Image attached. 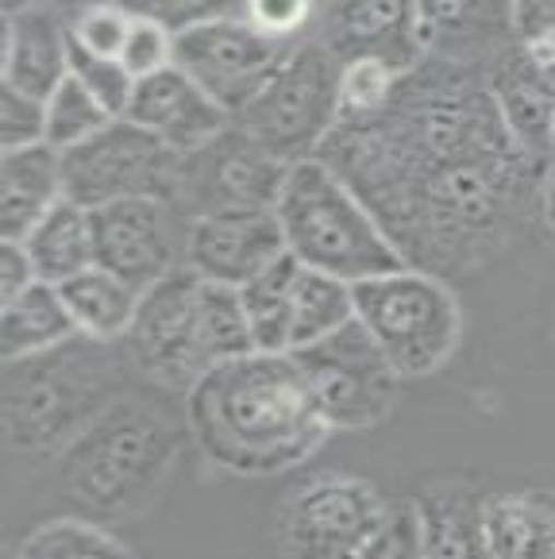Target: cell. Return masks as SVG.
Listing matches in <instances>:
<instances>
[{
    "mask_svg": "<svg viewBox=\"0 0 555 559\" xmlns=\"http://www.w3.org/2000/svg\"><path fill=\"white\" fill-rule=\"evenodd\" d=\"M286 255V236L274 205H221L186 221L181 263L209 282L244 286Z\"/></svg>",
    "mask_w": 555,
    "mask_h": 559,
    "instance_id": "13",
    "label": "cell"
},
{
    "mask_svg": "<svg viewBox=\"0 0 555 559\" xmlns=\"http://www.w3.org/2000/svg\"><path fill=\"white\" fill-rule=\"evenodd\" d=\"M320 12V0H239V16L255 32L282 43L309 39V27Z\"/></svg>",
    "mask_w": 555,
    "mask_h": 559,
    "instance_id": "35",
    "label": "cell"
},
{
    "mask_svg": "<svg viewBox=\"0 0 555 559\" xmlns=\"http://www.w3.org/2000/svg\"><path fill=\"white\" fill-rule=\"evenodd\" d=\"M352 317H355L352 282L302 266V274H297V294H294V352L332 336V332L343 329Z\"/></svg>",
    "mask_w": 555,
    "mask_h": 559,
    "instance_id": "28",
    "label": "cell"
},
{
    "mask_svg": "<svg viewBox=\"0 0 555 559\" xmlns=\"http://www.w3.org/2000/svg\"><path fill=\"white\" fill-rule=\"evenodd\" d=\"M294 163L270 155L262 143L232 120L224 135H216L209 147L186 155V174H181V198L197 201L193 213L221 205H274L286 170Z\"/></svg>",
    "mask_w": 555,
    "mask_h": 559,
    "instance_id": "15",
    "label": "cell"
},
{
    "mask_svg": "<svg viewBox=\"0 0 555 559\" xmlns=\"http://www.w3.org/2000/svg\"><path fill=\"white\" fill-rule=\"evenodd\" d=\"M513 43L555 62V0H513Z\"/></svg>",
    "mask_w": 555,
    "mask_h": 559,
    "instance_id": "38",
    "label": "cell"
},
{
    "mask_svg": "<svg viewBox=\"0 0 555 559\" xmlns=\"http://www.w3.org/2000/svg\"><path fill=\"white\" fill-rule=\"evenodd\" d=\"M204 278L186 263L163 282L143 289L139 313L128 332V352L139 374L166 390H189L204 370L216 367L209 329H204Z\"/></svg>",
    "mask_w": 555,
    "mask_h": 559,
    "instance_id": "11",
    "label": "cell"
},
{
    "mask_svg": "<svg viewBox=\"0 0 555 559\" xmlns=\"http://www.w3.org/2000/svg\"><path fill=\"white\" fill-rule=\"evenodd\" d=\"M320 39L340 62L382 58L401 74H413L425 62L416 0H332Z\"/></svg>",
    "mask_w": 555,
    "mask_h": 559,
    "instance_id": "17",
    "label": "cell"
},
{
    "mask_svg": "<svg viewBox=\"0 0 555 559\" xmlns=\"http://www.w3.org/2000/svg\"><path fill=\"white\" fill-rule=\"evenodd\" d=\"M131 32V12L120 0H93L70 12V35L78 50H90L101 58H120Z\"/></svg>",
    "mask_w": 555,
    "mask_h": 559,
    "instance_id": "32",
    "label": "cell"
},
{
    "mask_svg": "<svg viewBox=\"0 0 555 559\" xmlns=\"http://www.w3.org/2000/svg\"><path fill=\"white\" fill-rule=\"evenodd\" d=\"M66 198L85 209L113 205L128 198H181V174L186 155L166 147L147 128L131 123L128 116H116L78 147L62 151Z\"/></svg>",
    "mask_w": 555,
    "mask_h": 559,
    "instance_id": "9",
    "label": "cell"
},
{
    "mask_svg": "<svg viewBox=\"0 0 555 559\" xmlns=\"http://www.w3.org/2000/svg\"><path fill=\"white\" fill-rule=\"evenodd\" d=\"M108 347L78 336L55 352L9 362L4 425L12 448L27 455L66 452L113 405L120 379Z\"/></svg>",
    "mask_w": 555,
    "mask_h": 559,
    "instance_id": "4",
    "label": "cell"
},
{
    "mask_svg": "<svg viewBox=\"0 0 555 559\" xmlns=\"http://www.w3.org/2000/svg\"><path fill=\"white\" fill-rule=\"evenodd\" d=\"M317 158L375 209L421 271L491 255L540 163L506 132L486 70L440 58H425L382 112L343 116Z\"/></svg>",
    "mask_w": 555,
    "mask_h": 559,
    "instance_id": "1",
    "label": "cell"
},
{
    "mask_svg": "<svg viewBox=\"0 0 555 559\" xmlns=\"http://www.w3.org/2000/svg\"><path fill=\"white\" fill-rule=\"evenodd\" d=\"M35 282H43V278H39V271H35L32 255H27V247L20 243V239H4V251H0V305L16 301Z\"/></svg>",
    "mask_w": 555,
    "mask_h": 559,
    "instance_id": "39",
    "label": "cell"
},
{
    "mask_svg": "<svg viewBox=\"0 0 555 559\" xmlns=\"http://www.w3.org/2000/svg\"><path fill=\"white\" fill-rule=\"evenodd\" d=\"M58 289H62L66 305H70V317H74L82 336L101 340V344L128 340L131 321L139 313V301H143V289L135 282L93 263L90 271L58 282Z\"/></svg>",
    "mask_w": 555,
    "mask_h": 559,
    "instance_id": "22",
    "label": "cell"
},
{
    "mask_svg": "<svg viewBox=\"0 0 555 559\" xmlns=\"http://www.w3.org/2000/svg\"><path fill=\"white\" fill-rule=\"evenodd\" d=\"M74 317L55 282H35L16 301H4V362L32 359V355L55 352V347L78 340Z\"/></svg>",
    "mask_w": 555,
    "mask_h": 559,
    "instance_id": "25",
    "label": "cell"
},
{
    "mask_svg": "<svg viewBox=\"0 0 555 559\" xmlns=\"http://www.w3.org/2000/svg\"><path fill=\"white\" fill-rule=\"evenodd\" d=\"M236 123L286 163L312 158L340 123V58L324 39H302Z\"/></svg>",
    "mask_w": 555,
    "mask_h": 559,
    "instance_id": "8",
    "label": "cell"
},
{
    "mask_svg": "<svg viewBox=\"0 0 555 559\" xmlns=\"http://www.w3.org/2000/svg\"><path fill=\"white\" fill-rule=\"evenodd\" d=\"M197 452L232 475L302 467L332 437L294 352H247L209 367L186 390Z\"/></svg>",
    "mask_w": 555,
    "mask_h": 559,
    "instance_id": "2",
    "label": "cell"
},
{
    "mask_svg": "<svg viewBox=\"0 0 555 559\" xmlns=\"http://www.w3.org/2000/svg\"><path fill=\"white\" fill-rule=\"evenodd\" d=\"M297 274L302 263L294 255H282L255 274L251 282L239 286L244 297L247 321H251V336L259 352H294V294H297Z\"/></svg>",
    "mask_w": 555,
    "mask_h": 559,
    "instance_id": "26",
    "label": "cell"
},
{
    "mask_svg": "<svg viewBox=\"0 0 555 559\" xmlns=\"http://www.w3.org/2000/svg\"><path fill=\"white\" fill-rule=\"evenodd\" d=\"M294 47L297 43H282L255 32L239 12H232V16H213L193 27H181L174 67L186 70L236 120L259 97L262 85L282 70Z\"/></svg>",
    "mask_w": 555,
    "mask_h": 559,
    "instance_id": "12",
    "label": "cell"
},
{
    "mask_svg": "<svg viewBox=\"0 0 555 559\" xmlns=\"http://www.w3.org/2000/svg\"><path fill=\"white\" fill-rule=\"evenodd\" d=\"M0 143H4V151L47 143V100L4 85V97H0Z\"/></svg>",
    "mask_w": 555,
    "mask_h": 559,
    "instance_id": "36",
    "label": "cell"
},
{
    "mask_svg": "<svg viewBox=\"0 0 555 559\" xmlns=\"http://www.w3.org/2000/svg\"><path fill=\"white\" fill-rule=\"evenodd\" d=\"M20 243L27 247L35 271L43 282H66L74 274L90 271L97 263V247H93V213L78 201L62 198Z\"/></svg>",
    "mask_w": 555,
    "mask_h": 559,
    "instance_id": "24",
    "label": "cell"
},
{
    "mask_svg": "<svg viewBox=\"0 0 555 559\" xmlns=\"http://www.w3.org/2000/svg\"><path fill=\"white\" fill-rule=\"evenodd\" d=\"M70 74L105 105L108 116H128L131 93H135V74L123 67L120 58H101V55H90V50L74 47V55H70Z\"/></svg>",
    "mask_w": 555,
    "mask_h": 559,
    "instance_id": "33",
    "label": "cell"
},
{
    "mask_svg": "<svg viewBox=\"0 0 555 559\" xmlns=\"http://www.w3.org/2000/svg\"><path fill=\"white\" fill-rule=\"evenodd\" d=\"M70 12L50 0L4 12V43H0V82L9 90L47 100L70 78Z\"/></svg>",
    "mask_w": 555,
    "mask_h": 559,
    "instance_id": "19",
    "label": "cell"
},
{
    "mask_svg": "<svg viewBox=\"0 0 555 559\" xmlns=\"http://www.w3.org/2000/svg\"><path fill=\"white\" fill-rule=\"evenodd\" d=\"M482 556H555L547 493H498L482 502Z\"/></svg>",
    "mask_w": 555,
    "mask_h": 559,
    "instance_id": "23",
    "label": "cell"
},
{
    "mask_svg": "<svg viewBox=\"0 0 555 559\" xmlns=\"http://www.w3.org/2000/svg\"><path fill=\"white\" fill-rule=\"evenodd\" d=\"M274 213L282 221L286 251L309 271L359 286L409 266L375 209L317 155L286 170Z\"/></svg>",
    "mask_w": 555,
    "mask_h": 559,
    "instance_id": "3",
    "label": "cell"
},
{
    "mask_svg": "<svg viewBox=\"0 0 555 559\" xmlns=\"http://www.w3.org/2000/svg\"><path fill=\"white\" fill-rule=\"evenodd\" d=\"M540 213H544L547 231L555 236V155L547 158L544 178H540Z\"/></svg>",
    "mask_w": 555,
    "mask_h": 559,
    "instance_id": "40",
    "label": "cell"
},
{
    "mask_svg": "<svg viewBox=\"0 0 555 559\" xmlns=\"http://www.w3.org/2000/svg\"><path fill=\"white\" fill-rule=\"evenodd\" d=\"M108 120H116V116H108L105 105H101L74 74L66 78L47 97V143L58 151H70V147H78V143H85L90 135H97Z\"/></svg>",
    "mask_w": 555,
    "mask_h": 559,
    "instance_id": "30",
    "label": "cell"
},
{
    "mask_svg": "<svg viewBox=\"0 0 555 559\" xmlns=\"http://www.w3.org/2000/svg\"><path fill=\"white\" fill-rule=\"evenodd\" d=\"M174 55H178V32L170 24H163L155 16H131V32L120 50V62L135 74V82L174 67Z\"/></svg>",
    "mask_w": 555,
    "mask_h": 559,
    "instance_id": "34",
    "label": "cell"
},
{
    "mask_svg": "<svg viewBox=\"0 0 555 559\" xmlns=\"http://www.w3.org/2000/svg\"><path fill=\"white\" fill-rule=\"evenodd\" d=\"M486 93L524 155H555V62L509 43L486 67Z\"/></svg>",
    "mask_w": 555,
    "mask_h": 559,
    "instance_id": "16",
    "label": "cell"
},
{
    "mask_svg": "<svg viewBox=\"0 0 555 559\" xmlns=\"http://www.w3.org/2000/svg\"><path fill=\"white\" fill-rule=\"evenodd\" d=\"M128 120L147 128L178 155H193V151L209 147L216 135L232 128L228 108L216 105L181 67H166L151 78H139L128 105Z\"/></svg>",
    "mask_w": 555,
    "mask_h": 559,
    "instance_id": "18",
    "label": "cell"
},
{
    "mask_svg": "<svg viewBox=\"0 0 555 559\" xmlns=\"http://www.w3.org/2000/svg\"><path fill=\"white\" fill-rule=\"evenodd\" d=\"M425 58L486 70L513 43V0H416Z\"/></svg>",
    "mask_w": 555,
    "mask_h": 559,
    "instance_id": "20",
    "label": "cell"
},
{
    "mask_svg": "<svg viewBox=\"0 0 555 559\" xmlns=\"http://www.w3.org/2000/svg\"><path fill=\"white\" fill-rule=\"evenodd\" d=\"M278 548L290 556H390L405 551L382 493L355 475H312L278 513Z\"/></svg>",
    "mask_w": 555,
    "mask_h": 559,
    "instance_id": "7",
    "label": "cell"
},
{
    "mask_svg": "<svg viewBox=\"0 0 555 559\" xmlns=\"http://www.w3.org/2000/svg\"><path fill=\"white\" fill-rule=\"evenodd\" d=\"M405 78L409 74L393 70L382 58H347V62H340V120L343 116L382 112L398 97Z\"/></svg>",
    "mask_w": 555,
    "mask_h": 559,
    "instance_id": "31",
    "label": "cell"
},
{
    "mask_svg": "<svg viewBox=\"0 0 555 559\" xmlns=\"http://www.w3.org/2000/svg\"><path fill=\"white\" fill-rule=\"evenodd\" d=\"M50 4H58V9H62V4H70V12H74V9H82V4H93V0H50Z\"/></svg>",
    "mask_w": 555,
    "mask_h": 559,
    "instance_id": "42",
    "label": "cell"
},
{
    "mask_svg": "<svg viewBox=\"0 0 555 559\" xmlns=\"http://www.w3.org/2000/svg\"><path fill=\"white\" fill-rule=\"evenodd\" d=\"M294 355L309 374L320 417L328 420L332 432H359L390 417L401 374L390 367L386 352L375 344L359 317H352L343 329L317 344L297 347Z\"/></svg>",
    "mask_w": 555,
    "mask_h": 559,
    "instance_id": "10",
    "label": "cell"
},
{
    "mask_svg": "<svg viewBox=\"0 0 555 559\" xmlns=\"http://www.w3.org/2000/svg\"><path fill=\"white\" fill-rule=\"evenodd\" d=\"M27 4H39V0H4V12H16V9H27Z\"/></svg>",
    "mask_w": 555,
    "mask_h": 559,
    "instance_id": "41",
    "label": "cell"
},
{
    "mask_svg": "<svg viewBox=\"0 0 555 559\" xmlns=\"http://www.w3.org/2000/svg\"><path fill=\"white\" fill-rule=\"evenodd\" d=\"M421 556H482V502L471 493H428L413 506Z\"/></svg>",
    "mask_w": 555,
    "mask_h": 559,
    "instance_id": "27",
    "label": "cell"
},
{
    "mask_svg": "<svg viewBox=\"0 0 555 559\" xmlns=\"http://www.w3.org/2000/svg\"><path fill=\"white\" fill-rule=\"evenodd\" d=\"M178 432L143 402H113L62 455L66 490L101 518H131L155 502Z\"/></svg>",
    "mask_w": 555,
    "mask_h": 559,
    "instance_id": "5",
    "label": "cell"
},
{
    "mask_svg": "<svg viewBox=\"0 0 555 559\" xmlns=\"http://www.w3.org/2000/svg\"><path fill=\"white\" fill-rule=\"evenodd\" d=\"M66 198L62 151L50 143L4 151L0 166V213H4V239H24L58 201Z\"/></svg>",
    "mask_w": 555,
    "mask_h": 559,
    "instance_id": "21",
    "label": "cell"
},
{
    "mask_svg": "<svg viewBox=\"0 0 555 559\" xmlns=\"http://www.w3.org/2000/svg\"><path fill=\"white\" fill-rule=\"evenodd\" d=\"M128 544L113 528L97 525L90 518H55L35 525L16 544L20 559H113L128 556Z\"/></svg>",
    "mask_w": 555,
    "mask_h": 559,
    "instance_id": "29",
    "label": "cell"
},
{
    "mask_svg": "<svg viewBox=\"0 0 555 559\" xmlns=\"http://www.w3.org/2000/svg\"><path fill=\"white\" fill-rule=\"evenodd\" d=\"M355 317L367 324L401 382L428 379L463 340V309L433 271L401 266L355 286Z\"/></svg>",
    "mask_w": 555,
    "mask_h": 559,
    "instance_id": "6",
    "label": "cell"
},
{
    "mask_svg": "<svg viewBox=\"0 0 555 559\" xmlns=\"http://www.w3.org/2000/svg\"><path fill=\"white\" fill-rule=\"evenodd\" d=\"M93 213V247L97 266L151 289L174 266H181L186 251V224L174 221V201L128 198L113 205L90 209Z\"/></svg>",
    "mask_w": 555,
    "mask_h": 559,
    "instance_id": "14",
    "label": "cell"
},
{
    "mask_svg": "<svg viewBox=\"0 0 555 559\" xmlns=\"http://www.w3.org/2000/svg\"><path fill=\"white\" fill-rule=\"evenodd\" d=\"M120 4L131 16H155L163 24H170L174 32L201 24V20L239 12V0H120Z\"/></svg>",
    "mask_w": 555,
    "mask_h": 559,
    "instance_id": "37",
    "label": "cell"
}]
</instances>
